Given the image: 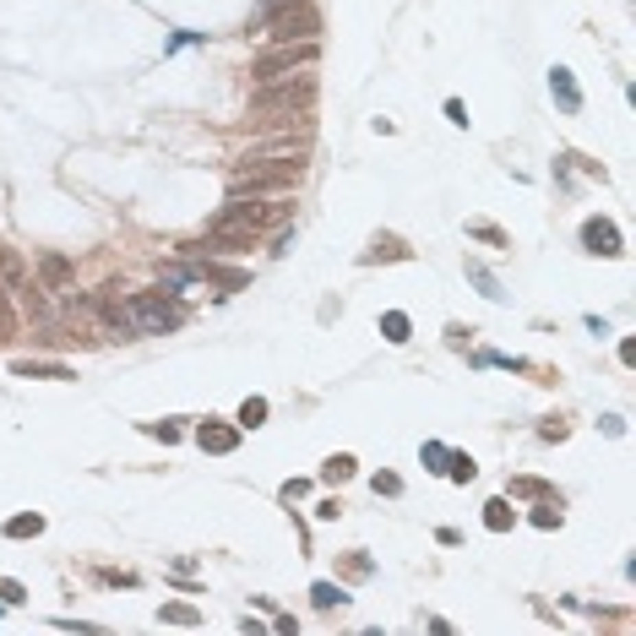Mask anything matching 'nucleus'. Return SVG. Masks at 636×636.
Instances as JSON below:
<instances>
[{
  "label": "nucleus",
  "mask_w": 636,
  "mask_h": 636,
  "mask_svg": "<svg viewBox=\"0 0 636 636\" xmlns=\"http://www.w3.org/2000/svg\"><path fill=\"white\" fill-rule=\"evenodd\" d=\"M299 174H305V158H261V163L234 174V196H245V191L250 196H283V191L299 185Z\"/></svg>",
  "instance_id": "nucleus-1"
},
{
  "label": "nucleus",
  "mask_w": 636,
  "mask_h": 636,
  "mask_svg": "<svg viewBox=\"0 0 636 636\" xmlns=\"http://www.w3.org/2000/svg\"><path fill=\"white\" fill-rule=\"evenodd\" d=\"M288 212H294V202H288V191H283V196H272V202H228V207L217 212V223H223V228H245V234H267V228H278Z\"/></svg>",
  "instance_id": "nucleus-2"
},
{
  "label": "nucleus",
  "mask_w": 636,
  "mask_h": 636,
  "mask_svg": "<svg viewBox=\"0 0 636 636\" xmlns=\"http://www.w3.org/2000/svg\"><path fill=\"white\" fill-rule=\"evenodd\" d=\"M131 321H137V332H174L180 321H185V310L163 294V288H152V294H131Z\"/></svg>",
  "instance_id": "nucleus-3"
},
{
  "label": "nucleus",
  "mask_w": 636,
  "mask_h": 636,
  "mask_svg": "<svg viewBox=\"0 0 636 636\" xmlns=\"http://www.w3.org/2000/svg\"><path fill=\"white\" fill-rule=\"evenodd\" d=\"M294 66H316V38H305V44H283V49L256 55V60H250V76H256V82H278V76H288Z\"/></svg>",
  "instance_id": "nucleus-4"
},
{
  "label": "nucleus",
  "mask_w": 636,
  "mask_h": 636,
  "mask_svg": "<svg viewBox=\"0 0 636 636\" xmlns=\"http://www.w3.org/2000/svg\"><path fill=\"white\" fill-rule=\"evenodd\" d=\"M316 27H321V16H316L310 0H294V5H278V11H272V38H283V44L316 38Z\"/></svg>",
  "instance_id": "nucleus-5"
},
{
  "label": "nucleus",
  "mask_w": 636,
  "mask_h": 636,
  "mask_svg": "<svg viewBox=\"0 0 636 636\" xmlns=\"http://www.w3.org/2000/svg\"><path fill=\"white\" fill-rule=\"evenodd\" d=\"M582 239H587L598 256H615V250H620V234H615V223H587V228H582Z\"/></svg>",
  "instance_id": "nucleus-6"
},
{
  "label": "nucleus",
  "mask_w": 636,
  "mask_h": 636,
  "mask_svg": "<svg viewBox=\"0 0 636 636\" xmlns=\"http://www.w3.org/2000/svg\"><path fill=\"white\" fill-rule=\"evenodd\" d=\"M0 278L11 283V288H16V294H22V288H27V267H22V256H16V250H11V245H0Z\"/></svg>",
  "instance_id": "nucleus-7"
},
{
  "label": "nucleus",
  "mask_w": 636,
  "mask_h": 636,
  "mask_svg": "<svg viewBox=\"0 0 636 636\" xmlns=\"http://www.w3.org/2000/svg\"><path fill=\"white\" fill-rule=\"evenodd\" d=\"M16 375H49V381H76L66 364H38V359H16Z\"/></svg>",
  "instance_id": "nucleus-8"
},
{
  "label": "nucleus",
  "mask_w": 636,
  "mask_h": 636,
  "mask_svg": "<svg viewBox=\"0 0 636 636\" xmlns=\"http://www.w3.org/2000/svg\"><path fill=\"white\" fill-rule=\"evenodd\" d=\"M44 278H49L55 288H60V283L71 278V261H60V256H44Z\"/></svg>",
  "instance_id": "nucleus-9"
},
{
  "label": "nucleus",
  "mask_w": 636,
  "mask_h": 636,
  "mask_svg": "<svg viewBox=\"0 0 636 636\" xmlns=\"http://www.w3.org/2000/svg\"><path fill=\"white\" fill-rule=\"evenodd\" d=\"M202 446H212V451H228V446H234V429H202Z\"/></svg>",
  "instance_id": "nucleus-10"
},
{
  "label": "nucleus",
  "mask_w": 636,
  "mask_h": 636,
  "mask_svg": "<svg viewBox=\"0 0 636 636\" xmlns=\"http://www.w3.org/2000/svg\"><path fill=\"white\" fill-rule=\"evenodd\" d=\"M555 93H561L565 109H576V87H571V71H555Z\"/></svg>",
  "instance_id": "nucleus-11"
},
{
  "label": "nucleus",
  "mask_w": 636,
  "mask_h": 636,
  "mask_svg": "<svg viewBox=\"0 0 636 636\" xmlns=\"http://www.w3.org/2000/svg\"><path fill=\"white\" fill-rule=\"evenodd\" d=\"M316 604H321V609H332V604H343V587H332V582H321V587H316Z\"/></svg>",
  "instance_id": "nucleus-12"
},
{
  "label": "nucleus",
  "mask_w": 636,
  "mask_h": 636,
  "mask_svg": "<svg viewBox=\"0 0 636 636\" xmlns=\"http://www.w3.org/2000/svg\"><path fill=\"white\" fill-rule=\"evenodd\" d=\"M381 327H386V338H392V343H403V338H408V321H403V316H386Z\"/></svg>",
  "instance_id": "nucleus-13"
},
{
  "label": "nucleus",
  "mask_w": 636,
  "mask_h": 636,
  "mask_svg": "<svg viewBox=\"0 0 636 636\" xmlns=\"http://www.w3.org/2000/svg\"><path fill=\"white\" fill-rule=\"evenodd\" d=\"M353 473V457H332V462H327V479H349Z\"/></svg>",
  "instance_id": "nucleus-14"
},
{
  "label": "nucleus",
  "mask_w": 636,
  "mask_h": 636,
  "mask_svg": "<svg viewBox=\"0 0 636 636\" xmlns=\"http://www.w3.org/2000/svg\"><path fill=\"white\" fill-rule=\"evenodd\" d=\"M38 528H44L38 517H22V522H11V533H16V539H22V533H38Z\"/></svg>",
  "instance_id": "nucleus-15"
},
{
  "label": "nucleus",
  "mask_w": 636,
  "mask_h": 636,
  "mask_svg": "<svg viewBox=\"0 0 636 636\" xmlns=\"http://www.w3.org/2000/svg\"><path fill=\"white\" fill-rule=\"evenodd\" d=\"M163 620H180V626H196V609H163Z\"/></svg>",
  "instance_id": "nucleus-16"
},
{
  "label": "nucleus",
  "mask_w": 636,
  "mask_h": 636,
  "mask_svg": "<svg viewBox=\"0 0 636 636\" xmlns=\"http://www.w3.org/2000/svg\"><path fill=\"white\" fill-rule=\"evenodd\" d=\"M5 332H11V310H5V294H0V343H5Z\"/></svg>",
  "instance_id": "nucleus-17"
}]
</instances>
